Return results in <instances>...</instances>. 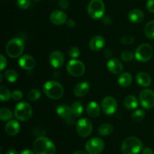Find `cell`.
Returning a JSON list of instances; mask_svg holds the SVG:
<instances>
[{"instance_id":"cell-1","label":"cell","mask_w":154,"mask_h":154,"mask_svg":"<svg viewBox=\"0 0 154 154\" xmlns=\"http://www.w3.org/2000/svg\"><path fill=\"white\" fill-rule=\"evenodd\" d=\"M35 154H55L56 147L54 143L46 137L41 136L36 138L32 144Z\"/></svg>"},{"instance_id":"cell-2","label":"cell","mask_w":154,"mask_h":154,"mask_svg":"<svg viewBox=\"0 0 154 154\" xmlns=\"http://www.w3.org/2000/svg\"><path fill=\"white\" fill-rule=\"evenodd\" d=\"M142 150V142L136 137H128L122 143L121 150L123 154H138Z\"/></svg>"},{"instance_id":"cell-3","label":"cell","mask_w":154,"mask_h":154,"mask_svg":"<svg viewBox=\"0 0 154 154\" xmlns=\"http://www.w3.org/2000/svg\"><path fill=\"white\" fill-rule=\"evenodd\" d=\"M43 91L51 99H60L64 94V89L60 83L55 81H47L43 87Z\"/></svg>"},{"instance_id":"cell-4","label":"cell","mask_w":154,"mask_h":154,"mask_svg":"<svg viewBox=\"0 0 154 154\" xmlns=\"http://www.w3.org/2000/svg\"><path fill=\"white\" fill-rule=\"evenodd\" d=\"M25 48L23 41L20 38H14L7 43L5 51L7 55L11 58H17L23 54Z\"/></svg>"},{"instance_id":"cell-5","label":"cell","mask_w":154,"mask_h":154,"mask_svg":"<svg viewBox=\"0 0 154 154\" xmlns=\"http://www.w3.org/2000/svg\"><path fill=\"white\" fill-rule=\"evenodd\" d=\"M105 11V4L102 0H91L87 7L89 16L94 20L103 17Z\"/></svg>"},{"instance_id":"cell-6","label":"cell","mask_w":154,"mask_h":154,"mask_svg":"<svg viewBox=\"0 0 154 154\" xmlns=\"http://www.w3.org/2000/svg\"><path fill=\"white\" fill-rule=\"evenodd\" d=\"M32 115V109L31 105L25 102L18 103L14 109V116L20 121H27Z\"/></svg>"},{"instance_id":"cell-7","label":"cell","mask_w":154,"mask_h":154,"mask_svg":"<svg viewBox=\"0 0 154 154\" xmlns=\"http://www.w3.org/2000/svg\"><path fill=\"white\" fill-rule=\"evenodd\" d=\"M153 54V49L149 44H142L136 49L135 57L137 60L142 63L149 61Z\"/></svg>"},{"instance_id":"cell-8","label":"cell","mask_w":154,"mask_h":154,"mask_svg":"<svg viewBox=\"0 0 154 154\" xmlns=\"http://www.w3.org/2000/svg\"><path fill=\"white\" fill-rule=\"evenodd\" d=\"M68 72L69 75L73 77H81L85 73L86 68L84 63L80 60H72L68 63L67 64Z\"/></svg>"},{"instance_id":"cell-9","label":"cell","mask_w":154,"mask_h":154,"mask_svg":"<svg viewBox=\"0 0 154 154\" xmlns=\"http://www.w3.org/2000/svg\"><path fill=\"white\" fill-rule=\"evenodd\" d=\"M78 134L82 138H87L93 131V123L87 118H81L78 121L76 125Z\"/></svg>"},{"instance_id":"cell-10","label":"cell","mask_w":154,"mask_h":154,"mask_svg":"<svg viewBox=\"0 0 154 154\" xmlns=\"http://www.w3.org/2000/svg\"><path fill=\"white\" fill-rule=\"evenodd\" d=\"M86 150L90 154H99L105 147V143L99 138H92L86 143Z\"/></svg>"},{"instance_id":"cell-11","label":"cell","mask_w":154,"mask_h":154,"mask_svg":"<svg viewBox=\"0 0 154 154\" xmlns=\"http://www.w3.org/2000/svg\"><path fill=\"white\" fill-rule=\"evenodd\" d=\"M139 100L141 105L144 109H150L154 107V92L153 90L145 89L140 93Z\"/></svg>"},{"instance_id":"cell-12","label":"cell","mask_w":154,"mask_h":154,"mask_svg":"<svg viewBox=\"0 0 154 154\" xmlns=\"http://www.w3.org/2000/svg\"><path fill=\"white\" fill-rule=\"evenodd\" d=\"M57 113L60 117H61L68 125L72 126L75 124L72 109L69 106L66 105H59L57 108Z\"/></svg>"},{"instance_id":"cell-13","label":"cell","mask_w":154,"mask_h":154,"mask_svg":"<svg viewBox=\"0 0 154 154\" xmlns=\"http://www.w3.org/2000/svg\"><path fill=\"white\" fill-rule=\"evenodd\" d=\"M102 108L105 114L112 115L117 110V101L111 96H107L102 100Z\"/></svg>"},{"instance_id":"cell-14","label":"cell","mask_w":154,"mask_h":154,"mask_svg":"<svg viewBox=\"0 0 154 154\" xmlns=\"http://www.w3.org/2000/svg\"><path fill=\"white\" fill-rule=\"evenodd\" d=\"M50 64L55 69L62 67L64 65L65 57L63 53L60 51H54L49 56Z\"/></svg>"},{"instance_id":"cell-15","label":"cell","mask_w":154,"mask_h":154,"mask_svg":"<svg viewBox=\"0 0 154 154\" xmlns=\"http://www.w3.org/2000/svg\"><path fill=\"white\" fill-rule=\"evenodd\" d=\"M51 21L55 25L60 26L67 22V14L60 10H55L51 13Z\"/></svg>"},{"instance_id":"cell-16","label":"cell","mask_w":154,"mask_h":154,"mask_svg":"<svg viewBox=\"0 0 154 154\" xmlns=\"http://www.w3.org/2000/svg\"><path fill=\"white\" fill-rule=\"evenodd\" d=\"M108 71L114 75L120 74L123 71V66L121 62L116 58H111L107 63Z\"/></svg>"},{"instance_id":"cell-17","label":"cell","mask_w":154,"mask_h":154,"mask_svg":"<svg viewBox=\"0 0 154 154\" xmlns=\"http://www.w3.org/2000/svg\"><path fill=\"white\" fill-rule=\"evenodd\" d=\"M19 65L22 69L25 70H32L35 66V60L32 56L24 55L20 58Z\"/></svg>"},{"instance_id":"cell-18","label":"cell","mask_w":154,"mask_h":154,"mask_svg":"<svg viewBox=\"0 0 154 154\" xmlns=\"http://www.w3.org/2000/svg\"><path fill=\"white\" fill-rule=\"evenodd\" d=\"M90 48L93 51H99L105 47V40L102 36H93L90 41Z\"/></svg>"},{"instance_id":"cell-19","label":"cell","mask_w":154,"mask_h":154,"mask_svg":"<svg viewBox=\"0 0 154 154\" xmlns=\"http://www.w3.org/2000/svg\"><path fill=\"white\" fill-rule=\"evenodd\" d=\"M20 130V126L17 121L11 120L5 126V131L10 136H14L17 135Z\"/></svg>"},{"instance_id":"cell-20","label":"cell","mask_w":154,"mask_h":154,"mask_svg":"<svg viewBox=\"0 0 154 154\" xmlns=\"http://www.w3.org/2000/svg\"><path fill=\"white\" fill-rule=\"evenodd\" d=\"M90 90V84L87 81H82L77 84L74 88V95L76 97H83Z\"/></svg>"},{"instance_id":"cell-21","label":"cell","mask_w":154,"mask_h":154,"mask_svg":"<svg viewBox=\"0 0 154 154\" xmlns=\"http://www.w3.org/2000/svg\"><path fill=\"white\" fill-rule=\"evenodd\" d=\"M129 20L134 23H139L144 20V14L140 9H132L128 15Z\"/></svg>"},{"instance_id":"cell-22","label":"cell","mask_w":154,"mask_h":154,"mask_svg":"<svg viewBox=\"0 0 154 154\" xmlns=\"http://www.w3.org/2000/svg\"><path fill=\"white\" fill-rule=\"evenodd\" d=\"M137 83L143 87H148L151 85L152 80L150 75L145 72H140L136 76Z\"/></svg>"},{"instance_id":"cell-23","label":"cell","mask_w":154,"mask_h":154,"mask_svg":"<svg viewBox=\"0 0 154 154\" xmlns=\"http://www.w3.org/2000/svg\"><path fill=\"white\" fill-rule=\"evenodd\" d=\"M101 108L99 104L96 102H91L87 105V113L90 117H97L100 114Z\"/></svg>"},{"instance_id":"cell-24","label":"cell","mask_w":154,"mask_h":154,"mask_svg":"<svg viewBox=\"0 0 154 154\" xmlns=\"http://www.w3.org/2000/svg\"><path fill=\"white\" fill-rule=\"evenodd\" d=\"M123 103L126 108L129 110H133L138 107V101L135 96H132V95H129L125 97Z\"/></svg>"},{"instance_id":"cell-25","label":"cell","mask_w":154,"mask_h":154,"mask_svg":"<svg viewBox=\"0 0 154 154\" xmlns=\"http://www.w3.org/2000/svg\"><path fill=\"white\" fill-rule=\"evenodd\" d=\"M132 76L129 72L123 73L118 78V84L122 87H127L132 84Z\"/></svg>"},{"instance_id":"cell-26","label":"cell","mask_w":154,"mask_h":154,"mask_svg":"<svg viewBox=\"0 0 154 154\" xmlns=\"http://www.w3.org/2000/svg\"><path fill=\"white\" fill-rule=\"evenodd\" d=\"M113 130H114V128L112 125L110 123H103L99 126L98 132L101 136H108L112 133Z\"/></svg>"},{"instance_id":"cell-27","label":"cell","mask_w":154,"mask_h":154,"mask_svg":"<svg viewBox=\"0 0 154 154\" xmlns=\"http://www.w3.org/2000/svg\"><path fill=\"white\" fill-rule=\"evenodd\" d=\"M71 109H72V114L74 117H79L82 115L83 111H84V108H83V105L80 102H75L71 106Z\"/></svg>"},{"instance_id":"cell-28","label":"cell","mask_w":154,"mask_h":154,"mask_svg":"<svg viewBox=\"0 0 154 154\" xmlns=\"http://www.w3.org/2000/svg\"><path fill=\"white\" fill-rule=\"evenodd\" d=\"M144 32L148 38L154 39V20L150 21L146 24Z\"/></svg>"},{"instance_id":"cell-29","label":"cell","mask_w":154,"mask_h":154,"mask_svg":"<svg viewBox=\"0 0 154 154\" xmlns=\"http://www.w3.org/2000/svg\"><path fill=\"white\" fill-rule=\"evenodd\" d=\"M12 98V93L6 87L1 86L0 87V99L2 102H8Z\"/></svg>"},{"instance_id":"cell-30","label":"cell","mask_w":154,"mask_h":154,"mask_svg":"<svg viewBox=\"0 0 154 154\" xmlns=\"http://www.w3.org/2000/svg\"><path fill=\"white\" fill-rule=\"evenodd\" d=\"M13 117V114L11 110L7 108H2L0 110V119L2 121H9Z\"/></svg>"},{"instance_id":"cell-31","label":"cell","mask_w":154,"mask_h":154,"mask_svg":"<svg viewBox=\"0 0 154 154\" xmlns=\"http://www.w3.org/2000/svg\"><path fill=\"white\" fill-rule=\"evenodd\" d=\"M5 77L8 81H9L10 83H14L17 80L18 75L13 69H8L5 72Z\"/></svg>"},{"instance_id":"cell-32","label":"cell","mask_w":154,"mask_h":154,"mask_svg":"<svg viewBox=\"0 0 154 154\" xmlns=\"http://www.w3.org/2000/svg\"><path fill=\"white\" fill-rule=\"evenodd\" d=\"M41 91L38 89H32L28 93V99L31 102H36L41 97Z\"/></svg>"},{"instance_id":"cell-33","label":"cell","mask_w":154,"mask_h":154,"mask_svg":"<svg viewBox=\"0 0 154 154\" xmlns=\"http://www.w3.org/2000/svg\"><path fill=\"white\" fill-rule=\"evenodd\" d=\"M145 117V112L143 110H137L132 114V119L135 122H140Z\"/></svg>"},{"instance_id":"cell-34","label":"cell","mask_w":154,"mask_h":154,"mask_svg":"<svg viewBox=\"0 0 154 154\" xmlns=\"http://www.w3.org/2000/svg\"><path fill=\"white\" fill-rule=\"evenodd\" d=\"M120 58L124 62H129L133 59V54L131 51H125L120 54Z\"/></svg>"},{"instance_id":"cell-35","label":"cell","mask_w":154,"mask_h":154,"mask_svg":"<svg viewBox=\"0 0 154 154\" xmlns=\"http://www.w3.org/2000/svg\"><path fill=\"white\" fill-rule=\"evenodd\" d=\"M30 0H17V5L18 7L23 10L29 8L30 6Z\"/></svg>"},{"instance_id":"cell-36","label":"cell","mask_w":154,"mask_h":154,"mask_svg":"<svg viewBox=\"0 0 154 154\" xmlns=\"http://www.w3.org/2000/svg\"><path fill=\"white\" fill-rule=\"evenodd\" d=\"M69 55L72 59L78 58L80 56V50L76 47H72L69 50Z\"/></svg>"},{"instance_id":"cell-37","label":"cell","mask_w":154,"mask_h":154,"mask_svg":"<svg viewBox=\"0 0 154 154\" xmlns=\"http://www.w3.org/2000/svg\"><path fill=\"white\" fill-rule=\"evenodd\" d=\"M134 41H135V38H134L132 36H130V35H125L123 36V37H122L121 39H120L121 43L124 44V45H128L133 43Z\"/></svg>"},{"instance_id":"cell-38","label":"cell","mask_w":154,"mask_h":154,"mask_svg":"<svg viewBox=\"0 0 154 154\" xmlns=\"http://www.w3.org/2000/svg\"><path fill=\"white\" fill-rule=\"evenodd\" d=\"M23 98V93L20 90H14V91L12 93V99L15 101H19L20 100Z\"/></svg>"},{"instance_id":"cell-39","label":"cell","mask_w":154,"mask_h":154,"mask_svg":"<svg viewBox=\"0 0 154 154\" xmlns=\"http://www.w3.org/2000/svg\"><path fill=\"white\" fill-rule=\"evenodd\" d=\"M7 66V60H6L5 57L2 54L0 56V70L3 71Z\"/></svg>"},{"instance_id":"cell-40","label":"cell","mask_w":154,"mask_h":154,"mask_svg":"<svg viewBox=\"0 0 154 154\" xmlns=\"http://www.w3.org/2000/svg\"><path fill=\"white\" fill-rule=\"evenodd\" d=\"M58 5L60 8L63 9V10L67 9L69 7V2L68 0H60Z\"/></svg>"},{"instance_id":"cell-41","label":"cell","mask_w":154,"mask_h":154,"mask_svg":"<svg viewBox=\"0 0 154 154\" xmlns=\"http://www.w3.org/2000/svg\"><path fill=\"white\" fill-rule=\"evenodd\" d=\"M147 8L149 11L154 14V0H148L147 1Z\"/></svg>"},{"instance_id":"cell-42","label":"cell","mask_w":154,"mask_h":154,"mask_svg":"<svg viewBox=\"0 0 154 154\" xmlns=\"http://www.w3.org/2000/svg\"><path fill=\"white\" fill-rule=\"evenodd\" d=\"M102 22L105 25H109L111 23V19L109 16H105L102 17Z\"/></svg>"},{"instance_id":"cell-43","label":"cell","mask_w":154,"mask_h":154,"mask_svg":"<svg viewBox=\"0 0 154 154\" xmlns=\"http://www.w3.org/2000/svg\"><path fill=\"white\" fill-rule=\"evenodd\" d=\"M66 25L69 28H74L75 26V25H76V23H75V21L74 20H69L66 22Z\"/></svg>"},{"instance_id":"cell-44","label":"cell","mask_w":154,"mask_h":154,"mask_svg":"<svg viewBox=\"0 0 154 154\" xmlns=\"http://www.w3.org/2000/svg\"><path fill=\"white\" fill-rule=\"evenodd\" d=\"M141 154H154V152L150 147H145L142 150V153Z\"/></svg>"},{"instance_id":"cell-45","label":"cell","mask_w":154,"mask_h":154,"mask_svg":"<svg viewBox=\"0 0 154 154\" xmlns=\"http://www.w3.org/2000/svg\"><path fill=\"white\" fill-rule=\"evenodd\" d=\"M104 55H105V57L107 59H111V57H112V51L109 49L105 50V53H104Z\"/></svg>"},{"instance_id":"cell-46","label":"cell","mask_w":154,"mask_h":154,"mask_svg":"<svg viewBox=\"0 0 154 154\" xmlns=\"http://www.w3.org/2000/svg\"><path fill=\"white\" fill-rule=\"evenodd\" d=\"M20 154H35V152H32V150L26 149V150H23Z\"/></svg>"},{"instance_id":"cell-47","label":"cell","mask_w":154,"mask_h":154,"mask_svg":"<svg viewBox=\"0 0 154 154\" xmlns=\"http://www.w3.org/2000/svg\"><path fill=\"white\" fill-rule=\"evenodd\" d=\"M5 154H18V153L17 150H14V149H10V150H8L6 152Z\"/></svg>"},{"instance_id":"cell-48","label":"cell","mask_w":154,"mask_h":154,"mask_svg":"<svg viewBox=\"0 0 154 154\" xmlns=\"http://www.w3.org/2000/svg\"><path fill=\"white\" fill-rule=\"evenodd\" d=\"M73 154H87V153H86L85 152L82 151V150H78V151L75 152Z\"/></svg>"},{"instance_id":"cell-49","label":"cell","mask_w":154,"mask_h":154,"mask_svg":"<svg viewBox=\"0 0 154 154\" xmlns=\"http://www.w3.org/2000/svg\"><path fill=\"white\" fill-rule=\"evenodd\" d=\"M2 78H3V76H2V75H0V81H1V82L2 81Z\"/></svg>"},{"instance_id":"cell-50","label":"cell","mask_w":154,"mask_h":154,"mask_svg":"<svg viewBox=\"0 0 154 154\" xmlns=\"http://www.w3.org/2000/svg\"><path fill=\"white\" fill-rule=\"evenodd\" d=\"M34 1H36V2H38V1H41V0H34Z\"/></svg>"}]
</instances>
